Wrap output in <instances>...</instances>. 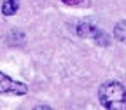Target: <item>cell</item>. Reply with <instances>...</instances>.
I'll return each instance as SVG.
<instances>
[{
  "label": "cell",
  "instance_id": "6da1fadb",
  "mask_svg": "<svg viewBox=\"0 0 126 110\" xmlns=\"http://www.w3.org/2000/svg\"><path fill=\"white\" fill-rule=\"evenodd\" d=\"M98 98L102 107L109 110H126V87L121 82H103L98 89Z\"/></svg>",
  "mask_w": 126,
  "mask_h": 110
},
{
  "label": "cell",
  "instance_id": "7a4b0ae2",
  "mask_svg": "<svg viewBox=\"0 0 126 110\" xmlns=\"http://www.w3.org/2000/svg\"><path fill=\"white\" fill-rule=\"evenodd\" d=\"M77 35L93 39L94 42L100 44V45H109L110 44V39L103 33L102 30H98L93 23H89V21H81V23L77 25Z\"/></svg>",
  "mask_w": 126,
  "mask_h": 110
},
{
  "label": "cell",
  "instance_id": "3957f363",
  "mask_svg": "<svg viewBox=\"0 0 126 110\" xmlns=\"http://www.w3.org/2000/svg\"><path fill=\"white\" fill-rule=\"evenodd\" d=\"M28 87L23 82H16L9 75H5L4 72H0V94H12V96H21L26 94Z\"/></svg>",
  "mask_w": 126,
  "mask_h": 110
},
{
  "label": "cell",
  "instance_id": "277c9868",
  "mask_svg": "<svg viewBox=\"0 0 126 110\" xmlns=\"http://www.w3.org/2000/svg\"><path fill=\"white\" fill-rule=\"evenodd\" d=\"M19 9V0H4L2 4V14L4 16H12Z\"/></svg>",
  "mask_w": 126,
  "mask_h": 110
},
{
  "label": "cell",
  "instance_id": "5b68a950",
  "mask_svg": "<svg viewBox=\"0 0 126 110\" xmlns=\"http://www.w3.org/2000/svg\"><path fill=\"white\" fill-rule=\"evenodd\" d=\"M114 37H116L119 42L126 44V21H119V23L114 26Z\"/></svg>",
  "mask_w": 126,
  "mask_h": 110
},
{
  "label": "cell",
  "instance_id": "8992f818",
  "mask_svg": "<svg viewBox=\"0 0 126 110\" xmlns=\"http://www.w3.org/2000/svg\"><path fill=\"white\" fill-rule=\"evenodd\" d=\"M61 2L67 5H86L89 0H61Z\"/></svg>",
  "mask_w": 126,
  "mask_h": 110
}]
</instances>
